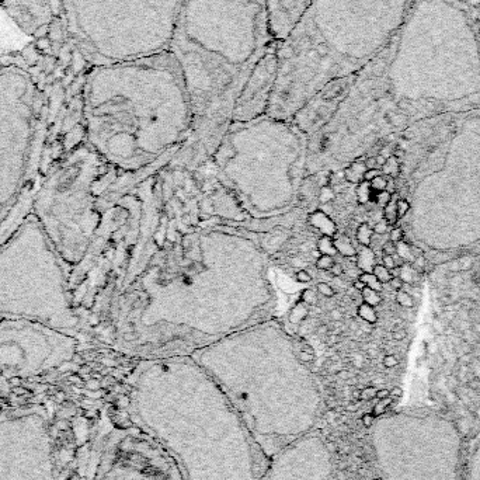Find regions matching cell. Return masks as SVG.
Returning a JSON list of instances; mask_svg holds the SVG:
<instances>
[{"label": "cell", "mask_w": 480, "mask_h": 480, "mask_svg": "<svg viewBox=\"0 0 480 480\" xmlns=\"http://www.w3.org/2000/svg\"><path fill=\"white\" fill-rule=\"evenodd\" d=\"M292 261H293V265H298V267H302V265L305 264L304 260H302V258H299V257L292 258Z\"/></svg>", "instance_id": "cell-60"}, {"label": "cell", "mask_w": 480, "mask_h": 480, "mask_svg": "<svg viewBox=\"0 0 480 480\" xmlns=\"http://www.w3.org/2000/svg\"><path fill=\"white\" fill-rule=\"evenodd\" d=\"M375 234H385L387 233L389 230H391V225L385 221V219H381V221H378V222L375 223L374 228H372Z\"/></svg>", "instance_id": "cell-38"}, {"label": "cell", "mask_w": 480, "mask_h": 480, "mask_svg": "<svg viewBox=\"0 0 480 480\" xmlns=\"http://www.w3.org/2000/svg\"><path fill=\"white\" fill-rule=\"evenodd\" d=\"M470 0H411L403 24L358 72L336 112L355 131L365 119L480 107V34Z\"/></svg>", "instance_id": "cell-1"}, {"label": "cell", "mask_w": 480, "mask_h": 480, "mask_svg": "<svg viewBox=\"0 0 480 480\" xmlns=\"http://www.w3.org/2000/svg\"><path fill=\"white\" fill-rule=\"evenodd\" d=\"M328 317H330V320H332V322H343V317H344V315H343V312L340 311V309L333 308L332 311L328 312Z\"/></svg>", "instance_id": "cell-43"}, {"label": "cell", "mask_w": 480, "mask_h": 480, "mask_svg": "<svg viewBox=\"0 0 480 480\" xmlns=\"http://www.w3.org/2000/svg\"><path fill=\"white\" fill-rule=\"evenodd\" d=\"M476 7H477V9H476V16H477V25H479V34H480V0H479V3L476 5Z\"/></svg>", "instance_id": "cell-61"}, {"label": "cell", "mask_w": 480, "mask_h": 480, "mask_svg": "<svg viewBox=\"0 0 480 480\" xmlns=\"http://www.w3.org/2000/svg\"><path fill=\"white\" fill-rule=\"evenodd\" d=\"M411 0H311L280 44V73L268 111L296 112L326 83L355 76L403 24Z\"/></svg>", "instance_id": "cell-3"}, {"label": "cell", "mask_w": 480, "mask_h": 480, "mask_svg": "<svg viewBox=\"0 0 480 480\" xmlns=\"http://www.w3.org/2000/svg\"><path fill=\"white\" fill-rule=\"evenodd\" d=\"M273 40L264 0H183L169 51L187 86L193 129L221 127Z\"/></svg>", "instance_id": "cell-4"}, {"label": "cell", "mask_w": 480, "mask_h": 480, "mask_svg": "<svg viewBox=\"0 0 480 480\" xmlns=\"http://www.w3.org/2000/svg\"><path fill=\"white\" fill-rule=\"evenodd\" d=\"M0 2H3V0H0Z\"/></svg>", "instance_id": "cell-64"}, {"label": "cell", "mask_w": 480, "mask_h": 480, "mask_svg": "<svg viewBox=\"0 0 480 480\" xmlns=\"http://www.w3.org/2000/svg\"><path fill=\"white\" fill-rule=\"evenodd\" d=\"M379 174H382L381 169H369L365 171V174H364V180L371 183L372 180H374L375 177H378Z\"/></svg>", "instance_id": "cell-44"}, {"label": "cell", "mask_w": 480, "mask_h": 480, "mask_svg": "<svg viewBox=\"0 0 480 480\" xmlns=\"http://www.w3.org/2000/svg\"><path fill=\"white\" fill-rule=\"evenodd\" d=\"M369 438L383 480H462V437L433 411L379 417Z\"/></svg>", "instance_id": "cell-7"}, {"label": "cell", "mask_w": 480, "mask_h": 480, "mask_svg": "<svg viewBox=\"0 0 480 480\" xmlns=\"http://www.w3.org/2000/svg\"><path fill=\"white\" fill-rule=\"evenodd\" d=\"M336 198V193H334V190L330 186H323L320 188V191H319V201L323 202V204H327L330 201H333Z\"/></svg>", "instance_id": "cell-33"}, {"label": "cell", "mask_w": 480, "mask_h": 480, "mask_svg": "<svg viewBox=\"0 0 480 480\" xmlns=\"http://www.w3.org/2000/svg\"><path fill=\"white\" fill-rule=\"evenodd\" d=\"M376 263V254L371 247L361 246V250L357 252L355 256V265L363 273H372V269Z\"/></svg>", "instance_id": "cell-14"}, {"label": "cell", "mask_w": 480, "mask_h": 480, "mask_svg": "<svg viewBox=\"0 0 480 480\" xmlns=\"http://www.w3.org/2000/svg\"><path fill=\"white\" fill-rule=\"evenodd\" d=\"M376 396L381 399L387 398V396H389V391H386V389H382V391H379V392H376Z\"/></svg>", "instance_id": "cell-58"}, {"label": "cell", "mask_w": 480, "mask_h": 480, "mask_svg": "<svg viewBox=\"0 0 480 480\" xmlns=\"http://www.w3.org/2000/svg\"><path fill=\"white\" fill-rule=\"evenodd\" d=\"M183 0H61L66 33L92 68L169 51Z\"/></svg>", "instance_id": "cell-6"}, {"label": "cell", "mask_w": 480, "mask_h": 480, "mask_svg": "<svg viewBox=\"0 0 480 480\" xmlns=\"http://www.w3.org/2000/svg\"><path fill=\"white\" fill-rule=\"evenodd\" d=\"M387 284H389V285H391V288H392V289H395V291H400V289H402V288H403V285H404L403 280H402L400 277H392V280L387 282Z\"/></svg>", "instance_id": "cell-46"}, {"label": "cell", "mask_w": 480, "mask_h": 480, "mask_svg": "<svg viewBox=\"0 0 480 480\" xmlns=\"http://www.w3.org/2000/svg\"><path fill=\"white\" fill-rule=\"evenodd\" d=\"M427 264H428L427 258H426V256H424V254H422V256H418V257L414 260V263L411 264V265H413L414 268L418 269V271H426V267H427Z\"/></svg>", "instance_id": "cell-41"}, {"label": "cell", "mask_w": 480, "mask_h": 480, "mask_svg": "<svg viewBox=\"0 0 480 480\" xmlns=\"http://www.w3.org/2000/svg\"><path fill=\"white\" fill-rule=\"evenodd\" d=\"M333 459L317 430L285 445L268 459L263 480H330Z\"/></svg>", "instance_id": "cell-10"}, {"label": "cell", "mask_w": 480, "mask_h": 480, "mask_svg": "<svg viewBox=\"0 0 480 480\" xmlns=\"http://www.w3.org/2000/svg\"><path fill=\"white\" fill-rule=\"evenodd\" d=\"M381 171L383 176L391 177V178H398L400 174V160L396 156H391L386 159L385 164L381 167Z\"/></svg>", "instance_id": "cell-21"}, {"label": "cell", "mask_w": 480, "mask_h": 480, "mask_svg": "<svg viewBox=\"0 0 480 480\" xmlns=\"http://www.w3.org/2000/svg\"><path fill=\"white\" fill-rule=\"evenodd\" d=\"M382 252H383V254H389V256L396 254V243H393V242H391V240H387L386 243L382 246Z\"/></svg>", "instance_id": "cell-42"}, {"label": "cell", "mask_w": 480, "mask_h": 480, "mask_svg": "<svg viewBox=\"0 0 480 480\" xmlns=\"http://www.w3.org/2000/svg\"><path fill=\"white\" fill-rule=\"evenodd\" d=\"M311 256L312 257H315L317 260V258L320 257V256H322V253L319 252V250H317V249H313V250H312L311 252Z\"/></svg>", "instance_id": "cell-63"}, {"label": "cell", "mask_w": 480, "mask_h": 480, "mask_svg": "<svg viewBox=\"0 0 480 480\" xmlns=\"http://www.w3.org/2000/svg\"><path fill=\"white\" fill-rule=\"evenodd\" d=\"M317 250L326 254V256H332L334 257L337 254L336 246H334V240L332 239V236H323L322 239L317 242Z\"/></svg>", "instance_id": "cell-25"}, {"label": "cell", "mask_w": 480, "mask_h": 480, "mask_svg": "<svg viewBox=\"0 0 480 480\" xmlns=\"http://www.w3.org/2000/svg\"><path fill=\"white\" fill-rule=\"evenodd\" d=\"M398 194H393L392 199L383 206V219L386 221L391 226H395L398 223V209H396V201H398Z\"/></svg>", "instance_id": "cell-20"}, {"label": "cell", "mask_w": 480, "mask_h": 480, "mask_svg": "<svg viewBox=\"0 0 480 480\" xmlns=\"http://www.w3.org/2000/svg\"><path fill=\"white\" fill-rule=\"evenodd\" d=\"M361 295H363V301L364 304H368L371 306H378V305L382 304V296L381 292H378V291H374V289H371V288L365 287L361 291Z\"/></svg>", "instance_id": "cell-26"}, {"label": "cell", "mask_w": 480, "mask_h": 480, "mask_svg": "<svg viewBox=\"0 0 480 480\" xmlns=\"http://www.w3.org/2000/svg\"><path fill=\"white\" fill-rule=\"evenodd\" d=\"M334 246H336L337 253H340L343 257H355L357 256L355 247L352 246L351 240L348 239L347 236H341L339 239L334 240Z\"/></svg>", "instance_id": "cell-18"}, {"label": "cell", "mask_w": 480, "mask_h": 480, "mask_svg": "<svg viewBox=\"0 0 480 480\" xmlns=\"http://www.w3.org/2000/svg\"><path fill=\"white\" fill-rule=\"evenodd\" d=\"M391 233H389V240L393 242V243H398V242H402L404 240V230L403 228H399V226H393L391 230H389Z\"/></svg>", "instance_id": "cell-37"}, {"label": "cell", "mask_w": 480, "mask_h": 480, "mask_svg": "<svg viewBox=\"0 0 480 480\" xmlns=\"http://www.w3.org/2000/svg\"><path fill=\"white\" fill-rule=\"evenodd\" d=\"M448 269L454 273V274H458L459 271H461V263H459V260H454L451 263L448 264Z\"/></svg>", "instance_id": "cell-51"}, {"label": "cell", "mask_w": 480, "mask_h": 480, "mask_svg": "<svg viewBox=\"0 0 480 480\" xmlns=\"http://www.w3.org/2000/svg\"><path fill=\"white\" fill-rule=\"evenodd\" d=\"M206 374L228 398L267 459L316 430L322 398L308 372L295 364L211 363Z\"/></svg>", "instance_id": "cell-5"}, {"label": "cell", "mask_w": 480, "mask_h": 480, "mask_svg": "<svg viewBox=\"0 0 480 480\" xmlns=\"http://www.w3.org/2000/svg\"><path fill=\"white\" fill-rule=\"evenodd\" d=\"M396 209H398V218H399V219H402V218H403L410 209L409 201H407V199L400 198V197H399L398 201H396Z\"/></svg>", "instance_id": "cell-36"}, {"label": "cell", "mask_w": 480, "mask_h": 480, "mask_svg": "<svg viewBox=\"0 0 480 480\" xmlns=\"http://www.w3.org/2000/svg\"><path fill=\"white\" fill-rule=\"evenodd\" d=\"M359 280L365 284V287L371 288V289H374V291L381 292L382 289H383V284H382L372 273H363V274L359 276Z\"/></svg>", "instance_id": "cell-28"}, {"label": "cell", "mask_w": 480, "mask_h": 480, "mask_svg": "<svg viewBox=\"0 0 480 480\" xmlns=\"http://www.w3.org/2000/svg\"><path fill=\"white\" fill-rule=\"evenodd\" d=\"M459 263H461V271H468L472 267V260L468 256L459 258Z\"/></svg>", "instance_id": "cell-49"}, {"label": "cell", "mask_w": 480, "mask_h": 480, "mask_svg": "<svg viewBox=\"0 0 480 480\" xmlns=\"http://www.w3.org/2000/svg\"><path fill=\"white\" fill-rule=\"evenodd\" d=\"M462 480H480V431L469 444Z\"/></svg>", "instance_id": "cell-13"}, {"label": "cell", "mask_w": 480, "mask_h": 480, "mask_svg": "<svg viewBox=\"0 0 480 480\" xmlns=\"http://www.w3.org/2000/svg\"><path fill=\"white\" fill-rule=\"evenodd\" d=\"M280 44L281 41L273 40L253 68L250 76L247 77L236 99L232 115L236 118L249 117L263 110H268L280 73Z\"/></svg>", "instance_id": "cell-11"}, {"label": "cell", "mask_w": 480, "mask_h": 480, "mask_svg": "<svg viewBox=\"0 0 480 480\" xmlns=\"http://www.w3.org/2000/svg\"><path fill=\"white\" fill-rule=\"evenodd\" d=\"M295 278H296V281L301 282V284H308V282L312 281L311 273L305 268L298 269V271H296V274H295Z\"/></svg>", "instance_id": "cell-40"}, {"label": "cell", "mask_w": 480, "mask_h": 480, "mask_svg": "<svg viewBox=\"0 0 480 480\" xmlns=\"http://www.w3.org/2000/svg\"><path fill=\"white\" fill-rule=\"evenodd\" d=\"M301 301L308 306H316L317 305V295L313 289H305L301 296Z\"/></svg>", "instance_id": "cell-34"}, {"label": "cell", "mask_w": 480, "mask_h": 480, "mask_svg": "<svg viewBox=\"0 0 480 480\" xmlns=\"http://www.w3.org/2000/svg\"><path fill=\"white\" fill-rule=\"evenodd\" d=\"M383 365H385L386 368H393V367L398 365V358L392 355V354L385 355V358H383Z\"/></svg>", "instance_id": "cell-48"}, {"label": "cell", "mask_w": 480, "mask_h": 480, "mask_svg": "<svg viewBox=\"0 0 480 480\" xmlns=\"http://www.w3.org/2000/svg\"><path fill=\"white\" fill-rule=\"evenodd\" d=\"M96 480H186L176 459L143 428L118 430L107 444Z\"/></svg>", "instance_id": "cell-8"}, {"label": "cell", "mask_w": 480, "mask_h": 480, "mask_svg": "<svg viewBox=\"0 0 480 480\" xmlns=\"http://www.w3.org/2000/svg\"><path fill=\"white\" fill-rule=\"evenodd\" d=\"M400 278L403 280L404 284L414 287V284H416L417 280H418V273H417L416 268H414L411 264L404 263L403 265L400 267Z\"/></svg>", "instance_id": "cell-24"}, {"label": "cell", "mask_w": 480, "mask_h": 480, "mask_svg": "<svg viewBox=\"0 0 480 480\" xmlns=\"http://www.w3.org/2000/svg\"><path fill=\"white\" fill-rule=\"evenodd\" d=\"M365 166H367V170L379 169V167H378V164H376V159H375V156H372V158L365 159Z\"/></svg>", "instance_id": "cell-52"}, {"label": "cell", "mask_w": 480, "mask_h": 480, "mask_svg": "<svg viewBox=\"0 0 480 480\" xmlns=\"http://www.w3.org/2000/svg\"><path fill=\"white\" fill-rule=\"evenodd\" d=\"M309 221H311V223L315 228L319 229L322 233H324V236H333L336 233V230H337L333 221L323 211H316L315 214H312Z\"/></svg>", "instance_id": "cell-15"}, {"label": "cell", "mask_w": 480, "mask_h": 480, "mask_svg": "<svg viewBox=\"0 0 480 480\" xmlns=\"http://www.w3.org/2000/svg\"><path fill=\"white\" fill-rule=\"evenodd\" d=\"M336 263V260L332 256H326V254H322L320 257L316 260V268L317 269H322V271H330L332 267Z\"/></svg>", "instance_id": "cell-31"}, {"label": "cell", "mask_w": 480, "mask_h": 480, "mask_svg": "<svg viewBox=\"0 0 480 480\" xmlns=\"http://www.w3.org/2000/svg\"><path fill=\"white\" fill-rule=\"evenodd\" d=\"M375 159H376V164H378V167H379V169H381L382 166L385 164V162H386V158H385V156H382V155L375 156Z\"/></svg>", "instance_id": "cell-56"}, {"label": "cell", "mask_w": 480, "mask_h": 480, "mask_svg": "<svg viewBox=\"0 0 480 480\" xmlns=\"http://www.w3.org/2000/svg\"><path fill=\"white\" fill-rule=\"evenodd\" d=\"M316 330H317V334H326V336L328 334V326H327V324H320V326H319Z\"/></svg>", "instance_id": "cell-57"}, {"label": "cell", "mask_w": 480, "mask_h": 480, "mask_svg": "<svg viewBox=\"0 0 480 480\" xmlns=\"http://www.w3.org/2000/svg\"><path fill=\"white\" fill-rule=\"evenodd\" d=\"M316 289L324 298H334L336 296V291H334L333 285H330L328 282L319 281L316 285Z\"/></svg>", "instance_id": "cell-32"}, {"label": "cell", "mask_w": 480, "mask_h": 480, "mask_svg": "<svg viewBox=\"0 0 480 480\" xmlns=\"http://www.w3.org/2000/svg\"><path fill=\"white\" fill-rule=\"evenodd\" d=\"M433 327H434V330H435V332H437L438 334H444L445 326L442 324V323H441V320H438V319H437V320H434Z\"/></svg>", "instance_id": "cell-53"}, {"label": "cell", "mask_w": 480, "mask_h": 480, "mask_svg": "<svg viewBox=\"0 0 480 480\" xmlns=\"http://www.w3.org/2000/svg\"><path fill=\"white\" fill-rule=\"evenodd\" d=\"M372 274H374L382 284H387V282L392 280L391 269H387L383 264H375L374 269H372Z\"/></svg>", "instance_id": "cell-30"}, {"label": "cell", "mask_w": 480, "mask_h": 480, "mask_svg": "<svg viewBox=\"0 0 480 480\" xmlns=\"http://www.w3.org/2000/svg\"><path fill=\"white\" fill-rule=\"evenodd\" d=\"M387 186V177L383 176V174H379L378 177H375L374 180L371 182V188L374 190V191H385L386 190Z\"/></svg>", "instance_id": "cell-35"}, {"label": "cell", "mask_w": 480, "mask_h": 480, "mask_svg": "<svg viewBox=\"0 0 480 480\" xmlns=\"http://www.w3.org/2000/svg\"><path fill=\"white\" fill-rule=\"evenodd\" d=\"M382 264H383L387 269H393L395 267H398V265H396V261H395V257H393V256H389V254H383Z\"/></svg>", "instance_id": "cell-45"}, {"label": "cell", "mask_w": 480, "mask_h": 480, "mask_svg": "<svg viewBox=\"0 0 480 480\" xmlns=\"http://www.w3.org/2000/svg\"><path fill=\"white\" fill-rule=\"evenodd\" d=\"M392 195H393V194L387 193L386 190H385V191H379V193L376 194V199H375V204L379 205L381 208H383V206H385V205H386L387 202H389V201L392 199Z\"/></svg>", "instance_id": "cell-39"}, {"label": "cell", "mask_w": 480, "mask_h": 480, "mask_svg": "<svg viewBox=\"0 0 480 480\" xmlns=\"http://www.w3.org/2000/svg\"><path fill=\"white\" fill-rule=\"evenodd\" d=\"M364 395H365V396H369V398H371V396H374V395H376V392H375V389H372V387H369V389H365V392H364Z\"/></svg>", "instance_id": "cell-62"}, {"label": "cell", "mask_w": 480, "mask_h": 480, "mask_svg": "<svg viewBox=\"0 0 480 480\" xmlns=\"http://www.w3.org/2000/svg\"><path fill=\"white\" fill-rule=\"evenodd\" d=\"M357 315L359 319H363L365 323H369V324H375V323L378 322V313L375 311L374 306H371L368 304H361L358 306L357 309Z\"/></svg>", "instance_id": "cell-23"}, {"label": "cell", "mask_w": 480, "mask_h": 480, "mask_svg": "<svg viewBox=\"0 0 480 480\" xmlns=\"http://www.w3.org/2000/svg\"><path fill=\"white\" fill-rule=\"evenodd\" d=\"M330 274L333 277H341L344 273H343V267H341V264L340 263H334V265L330 269Z\"/></svg>", "instance_id": "cell-50"}, {"label": "cell", "mask_w": 480, "mask_h": 480, "mask_svg": "<svg viewBox=\"0 0 480 480\" xmlns=\"http://www.w3.org/2000/svg\"><path fill=\"white\" fill-rule=\"evenodd\" d=\"M309 311H311V306L305 305L304 302L296 305L292 311H291V313H289V322L293 323V324H295V323H296V324H301V323L305 322V320L309 317Z\"/></svg>", "instance_id": "cell-22"}, {"label": "cell", "mask_w": 480, "mask_h": 480, "mask_svg": "<svg viewBox=\"0 0 480 480\" xmlns=\"http://www.w3.org/2000/svg\"><path fill=\"white\" fill-rule=\"evenodd\" d=\"M371 191H372V188H371V183L365 182V180L359 183L357 187V191H355V194H357L358 204L365 205L367 202H369Z\"/></svg>", "instance_id": "cell-27"}, {"label": "cell", "mask_w": 480, "mask_h": 480, "mask_svg": "<svg viewBox=\"0 0 480 480\" xmlns=\"http://www.w3.org/2000/svg\"><path fill=\"white\" fill-rule=\"evenodd\" d=\"M396 302L398 305H400L402 308H406V309H411V308H414V298H413V295L410 292H406L403 289H400V291H396Z\"/></svg>", "instance_id": "cell-29"}, {"label": "cell", "mask_w": 480, "mask_h": 480, "mask_svg": "<svg viewBox=\"0 0 480 480\" xmlns=\"http://www.w3.org/2000/svg\"><path fill=\"white\" fill-rule=\"evenodd\" d=\"M403 395V391L400 389V387H395L392 391V396H396V398H400Z\"/></svg>", "instance_id": "cell-59"}, {"label": "cell", "mask_w": 480, "mask_h": 480, "mask_svg": "<svg viewBox=\"0 0 480 480\" xmlns=\"http://www.w3.org/2000/svg\"><path fill=\"white\" fill-rule=\"evenodd\" d=\"M352 287H354V289H357L358 292H361L364 288H365V284H364L359 278H357V280H354V282H352Z\"/></svg>", "instance_id": "cell-54"}, {"label": "cell", "mask_w": 480, "mask_h": 480, "mask_svg": "<svg viewBox=\"0 0 480 480\" xmlns=\"http://www.w3.org/2000/svg\"><path fill=\"white\" fill-rule=\"evenodd\" d=\"M367 171L365 160H355L354 163L344 170V180L352 184H359L364 182V174Z\"/></svg>", "instance_id": "cell-16"}, {"label": "cell", "mask_w": 480, "mask_h": 480, "mask_svg": "<svg viewBox=\"0 0 480 480\" xmlns=\"http://www.w3.org/2000/svg\"><path fill=\"white\" fill-rule=\"evenodd\" d=\"M69 351L66 339L25 322L0 324V368L7 375H24L56 365Z\"/></svg>", "instance_id": "cell-9"}, {"label": "cell", "mask_w": 480, "mask_h": 480, "mask_svg": "<svg viewBox=\"0 0 480 480\" xmlns=\"http://www.w3.org/2000/svg\"><path fill=\"white\" fill-rule=\"evenodd\" d=\"M131 407L186 480H263L268 459L208 374L162 364L132 387Z\"/></svg>", "instance_id": "cell-2"}, {"label": "cell", "mask_w": 480, "mask_h": 480, "mask_svg": "<svg viewBox=\"0 0 480 480\" xmlns=\"http://www.w3.org/2000/svg\"><path fill=\"white\" fill-rule=\"evenodd\" d=\"M273 37L284 41L298 24L311 0H264Z\"/></svg>", "instance_id": "cell-12"}, {"label": "cell", "mask_w": 480, "mask_h": 480, "mask_svg": "<svg viewBox=\"0 0 480 480\" xmlns=\"http://www.w3.org/2000/svg\"><path fill=\"white\" fill-rule=\"evenodd\" d=\"M374 230L372 228L369 226L367 222H363L358 225L357 228V233H355V237H357V242L364 247H371L372 245V237H374Z\"/></svg>", "instance_id": "cell-19"}, {"label": "cell", "mask_w": 480, "mask_h": 480, "mask_svg": "<svg viewBox=\"0 0 480 480\" xmlns=\"http://www.w3.org/2000/svg\"><path fill=\"white\" fill-rule=\"evenodd\" d=\"M396 254L399 257L403 260V263L413 264L418 256H422L423 253L417 249V247L411 246L410 243H407L406 240L398 242L396 243Z\"/></svg>", "instance_id": "cell-17"}, {"label": "cell", "mask_w": 480, "mask_h": 480, "mask_svg": "<svg viewBox=\"0 0 480 480\" xmlns=\"http://www.w3.org/2000/svg\"><path fill=\"white\" fill-rule=\"evenodd\" d=\"M407 337V332L404 328H395L392 332V339L395 341H402Z\"/></svg>", "instance_id": "cell-47"}, {"label": "cell", "mask_w": 480, "mask_h": 480, "mask_svg": "<svg viewBox=\"0 0 480 480\" xmlns=\"http://www.w3.org/2000/svg\"><path fill=\"white\" fill-rule=\"evenodd\" d=\"M136 339H138V334L135 333V332H127V333L124 334V340H125V341H135Z\"/></svg>", "instance_id": "cell-55"}]
</instances>
